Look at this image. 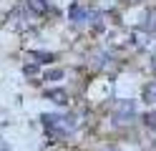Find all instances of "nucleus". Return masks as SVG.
Listing matches in <instances>:
<instances>
[{
  "label": "nucleus",
  "instance_id": "39448f33",
  "mask_svg": "<svg viewBox=\"0 0 156 151\" xmlns=\"http://www.w3.org/2000/svg\"><path fill=\"white\" fill-rule=\"evenodd\" d=\"M119 111H123V113H131V116H133L136 106H133V103H121V106H119Z\"/></svg>",
  "mask_w": 156,
  "mask_h": 151
},
{
  "label": "nucleus",
  "instance_id": "423d86ee",
  "mask_svg": "<svg viewBox=\"0 0 156 151\" xmlns=\"http://www.w3.org/2000/svg\"><path fill=\"white\" fill-rule=\"evenodd\" d=\"M146 30H156V13L149 15V23H146Z\"/></svg>",
  "mask_w": 156,
  "mask_h": 151
},
{
  "label": "nucleus",
  "instance_id": "20e7f679",
  "mask_svg": "<svg viewBox=\"0 0 156 151\" xmlns=\"http://www.w3.org/2000/svg\"><path fill=\"white\" fill-rule=\"evenodd\" d=\"M48 96H51L55 103H66V93L63 91H48Z\"/></svg>",
  "mask_w": 156,
  "mask_h": 151
},
{
  "label": "nucleus",
  "instance_id": "f257e3e1",
  "mask_svg": "<svg viewBox=\"0 0 156 151\" xmlns=\"http://www.w3.org/2000/svg\"><path fill=\"white\" fill-rule=\"evenodd\" d=\"M68 15H71V20H73V23H83V20L88 18V10H86V8H81V5H73Z\"/></svg>",
  "mask_w": 156,
  "mask_h": 151
},
{
  "label": "nucleus",
  "instance_id": "7ed1b4c3",
  "mask_svg": "<svg viewBox=\"0 0 156 151\" xmlns=\"http://www.w3.org/2000/svg\"><path fill=\"white\" fill-rule=\"evenodd\" d=\"M144 98L149 101V103H156V83H151V86L144 88Z\"/></svg>",
  "mask_w": 156,
  "mask_h": 151
},
{
  "label": "nucleus",
  "instance_id": "f03ea898",
  "mask_svg": "<svg viewBox=\"0 0 156 151\" xmlns=\"http://www.w3.org/2000/svg\"><path fill=\"white\" fill-rule=\"evenodd\" d=\"M28 8H30L33 13H45L48 3H45V0H28Z\"/></svg>",
  "mask_w": 156,
  "mask_h": 151
},
{
  "label": "nucleus",
  "instance_id": "0eeeda50",
  "mask_svg": "<svg viewBox=\"0 0 156 151\" xmlns=\"http://www.w3.org/2000/svg\"><path fill=\"white\" fill-rule=\"evenodd\" d=\"M154 146H156V144H154Z\"/></svg>",
  "mask_w": 156,
  "mask_h": 151
}]
</instances>
